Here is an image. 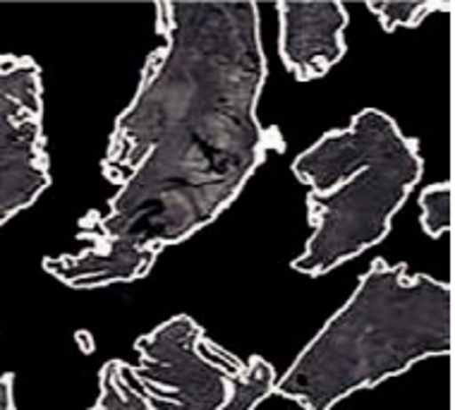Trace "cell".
Wrapping results in <instances>:
<instances>
[{
  "instance_id": "3",
  "label": "cell",
  "mask_w": 455,
  "mask_h": 410,
  "mask_svg": "<svg viewBox=\"0 0 455 410\" xmlns=\"http://www.w3.org/2000/svg\"><path fill=\"white\" fill-rule=\"evenodd\" d=\"M292 173L309 188L312 233L292 271L323 277L360 257L391 233L393 216L424 173L419 142L377 109H364L319 137L292 161Z\"/></svg>"
},
{
  "instance_id": "10",
  "label": "cell",
  "mask_w": 455,
  "mask_h": 410,
  "mask_svg": "<svg viewBox=\"0 0 455 410\" xmlns=\"http://www.w3.org/2000/svg\"><path fill=\"white\" fill-rule=\"evenodd\" d=\"M0 410H17L15 408V374H12V372L0 374Z\"/></svg>"
},
{
  "instance_id": "9",
  "label": "cell",
  "mask_w": 455,
  "mask_h": 410,
  "mask_svg": "<svg viewBox=\"0 0 455 410\" xmlns=\"http://www.w3.org/2000/svg\"><path fill=\"white\" fill-rule=\"evenodd\" d=\"M419 223L429 237H439L453 229V185L451 182H434L419 195Z\"/></svg>"
},
{
  "instance_id": "7",
  "label": "cell",
  "mask_w": 455,
  "mask_h": 410,
  "mask_svg": "<svg viewBox=\"0 0 455 410\" xmlns=\"http://www.w3.org/2000/svg\"><path fill=\"white\" fill-rule=\"evenodd\" d=\"M275 374L271 363L259 355H251L250 360H243V367L235 374L230 396L220 410H254L261 401H267L274 394Z\"/></svg>"
},
{
  "instance_id": "1",
  "label": "cell",
  "mask_w": 455,
  "mask_h": 410,
  "mask_svg": "<svg viewBox=\"0 0 455 410\" xmlns=\"http://www.w3.org/2000/svg\"><path fill=\"white\" fill-rule=\"evenodd\" d=\"M156 34L103 157L118 189L106 212L79 221V253L44 260L70 288L144 278L165 247L216 221L283 151L281 133L257 116L268 77L257 3L164 0Z\"/></svg>"
},
{
  "instance_id": "4",
  "label": "cell",
  "mask_w": 455,
  "mask_h": 410,
  "mask_svg": "<svg viewBox=\"0 0 455 410\" xmlns=\"http://www.w3.org/2000/svg\"><path fill=\"white\" fill-rule=\"evenodd\" d=\"M140 363L108 360L99 372V398L89 410H220L237 355L213 343L189 315H175L134 343Z\"/></svg>"
},
{
  "instance_id": "6",
  "label": "cell",
  "mask_w": 455,
  "mask_h": 410,
  "mask_svg": "<svg viewBox=\"0 0 455 410\" xmlns=\"http://www.w3.org/2000/svg\"><path fill=\"white\" fill-rule=\"evenodd\" d=\"M281 20L278 51L281 60L299 82L323 77L346 56L343 32L347 27V10L336 0L316 3H288L275 5Z\"/></svg>"
},
{
  "instance_id": "2",
  "label": "cell",
  "mask_w": 455,
  "mask_h": 410,
  "mask_svg": "<svg viewBox=\"0 0 455 410\" xmlns=\"http://www.w3.org/2000/svg\"><path fill=\"white\" fill-rule=\"evenodd\" d=\"M451 350V284L377 257L350 300L275 382L274 394L302 410H331L355 391Z\"/></svg>"
},
{
  "instance_id": "5",
  "label": "cell",
  "mask_w": 455,
  "mask_h": 410,
  "mask_svg": "<svg viewBox=\"0 0 455 410\" xmlns=\"http://www.w3.org/2000/svg\"><path fill=\"white\" fill-rule=\"evenodd\" d=\"M48 185L41 68L29 56L0 53V229Z\"/></svg>"
},
{
  "instance_id": "8",
  "label": "cell",
  "mask_w": 455,
  "mask_h": 410,
  "mask_svg": "<svg viewBox=\"0 0 455 410\" xmlns=\"http://www.w3.org/2000/svg\"><path fill=\"white\" fill-rule=\"evenodd\" d=\"M367 8L371 15L379 17V22L386 32H395L398 27H417L424 22V17H429L432 12H441L453 10V3L446 0H369Z\"/></svg>"
}]
</instances>
